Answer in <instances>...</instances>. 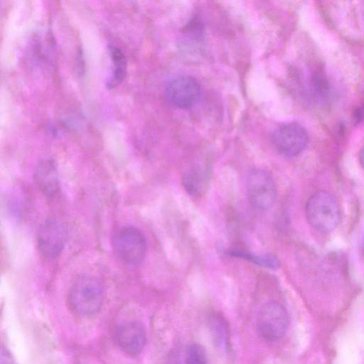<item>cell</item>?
<instances>
[{
  "label": "cell",
  "mask_w": 364,
  "mask_h": 364,
  "mask_svg": "<svg viewBox=\"0 0 364 364\" xmlns=\"http://www.w3.org/2000/svg\"><path fill=\"white\" fill-rule=\"evenodd\" d=\"M288 326V313L281 304L270 301L262 306L257 319V329L263 339L271 342L279 340L286 333Z\"/></svg>",
  "instance_id": "277c9868"
},
{
  "label": "cell",
  "mask_w": 364,
  "mask_h": 364,
  "mask_svg": "<svg viewBox=\"0 0 364 364\" xmlns=\"http://www.w3.org/2000/svg\"><path fill=\"white\" fill-rule=\"evenodd\" d=\"M352 119L355 124H359L364 120V104L360 105L355 109Z\"/></svg>",
  "instance_id": "ac0fdd59"
},
{
  "label": "cell",
  "mask_w": 364,
  "mask_h": 364,
  "mask_svg": "<svg viewBox=\"0 0 364 364\" xmlns=\"http://www.w3.org/2000/svg\"><path fill=\"white\" fill-rule=\"evenodd\" d=\"M229 254L235 257L245 258L257 264L271 269H277L279 265L278 259L272 255L258 256L257 255H253L252 253L240 250H231L229 252Z\"/></svg>",
  "instance_id": "4fadbf2b"
},
{
  "label": "cell",
  "mask_w": 364,
  "mask_h": 364,
  "mask_svg": "<svg viewBox=\"0 0 364 364\" xmlns=\"http://www.w3.org/2000/svg\"><path fill=\"white\" fill-rule=\"evenodd\" d=\"M205 177L196 171H188L183 177L185 188L190 194L195 195L200 191Z\"/></svg>",
  "instance_id": "9a60e30c"
},
{
  "label": "cell",
  "mask_w": 364,
  "mask_h": 364,
  "mask_svg": "<svg viewBox=\"0 0 364 364\" xmlns=\"http://www.w3.org/2000/svg\"><path fill=\"white\" fill-rule=\"evenodd\" d=\"M311 85L316 99L323 101L327 98L330 92L329 83L324 73L321 69L316 68L311 73Z\"/></svg>",
  "instance_id": "8fae6325"
},
{
  "label": "cell",
  "mask_w": 364,
  "mask_h": 364,
  "mask_svg": "<svg viewBox=\"0 0 364 364\" xmlns=\"http://www.w3.org/2000/svg\"><path fill=\"white\" fill-rule=\"evenodd\" d=\"M185 364H209L204 348L198 343L190 344L185 352Z\"/></svg>",
  "instance_id": "5bb4252c"
},
{
  "label": "cell",
  "mask_w": 364,
  "mask_h": 364,
  "mask_svg": "<svg viewBox=\"0 0 364 364\" xmlns=\"http://www.w3.org/2000/svg\"><path fill=\"white\" fill-rule=\"evenodd\" d=\"M0 364H16L10 352L4 347L1 348Z\"/></svg>",
  "instance_id": "e0dca14e"
},
{
  "label": "cell",
  "mask_w": 364,
  "mask_h": 364,
  "mask_svg": "<svg viewBox=\"0 0 364 364\" xmlns=\"http://www.w3.org/2000/svg\"><path fill=\"white\" fill-rule=\"evenodd\" d=\"M34 181L41 192L48 198L55 197L59 191V178L55 162L44 159L34 172Z\"/></svg>",
  "instance_id": "30bf717a"
},
{
  "label": "cell",
  "mask_w": 364,
  "mask_h": 364,
  "mask_svg": "<svg viewBox=\"0 0 364 364\" xmlns=\"http://www.w3.org/2000/svg\"><path fill=\"white\" fill-rule=\"evenodd\" d=\"M68 300L75 314L82 316L93 315L100 310L103 304L102 284L94 276H79L69 288Z\"/></svg>",
  "instance_id": "6da1fadb"
},
{
  "label": "cell",
  "mask_w": 364,
  "mask_h": 364,
  "mask_svg": "<svg viewBox=\"0 0 364 364\" xmlns=\"http://www.w3.org/2000/svg\"><path fill=\"white\" fill-rule=\"evenodd\" d=\"M200 96V87L196 80L189 75H178L171 79L165 87L167 102L178 109L194 106Z\"/></svg>",
  "instance_id": "52a82bcc"
},
{
  "label": "cell",
  "mask_w": 364,
  "mask_h": 364,
  "mask_svg": "<svg viewBox=\"0 0 364 364\" xmlns=\"http://www.w3.org/2000/svg\"><path fill=\"white\" fill-rule=\"evenodd\" d=\"M67 239V230L63 223L55 218L46 219L39 227L37 245L41 255L53 259L62 252Z\"/></svg>",
  "instance_id": "8992f818"
},
{
  "label": "cell",
  "mask_w": 364,
  "mask_h": 364,
  "mask_svg": "<svg viewBox=\"0 0 364 364\" xmlns=\"http://www.w3.org/2000/svg\"><path fill=\"white\" fill-rule=\"evenodd\" d=\"M111 58L114 65L111 82L120 83L126 75L127 61L123 52L117 47L110 49Z\"/></svg>",
  "instance_id": "7c38bea8"
},
{
  "label": "cell",
  "mask_w": 364,
  "mask_h": 364,
  "mask_svg": "<svg viewBox=\"0 0 364 364\" xmlns=\"http://www.w3.org/2000/svg\"><path fill=\"white\" fill-rule=\"evenodd\" d=\"M114 340L118 347L130 355H136L144 349L146 336L142 325L135 321H124L116 326Z\"/></svg>",
  "instance_id": "9c48e42d"
},
{
  "label": "cell",
  "mask_w": 364,
  "mask_h": 364,
  "mask_svg": "<svg viewBox=\"0 0 364 364\" xmlns=\"http://www.w3.org/2000/svg\"><path fill=\"white\" fill-rule=\"evenodd\" d=\"M247 192L252 206L261 210L269 209L277 196V188L273 177L266 170L252 169L247 176Z\"/></svg>",
  "instance_id": "5b68a950"
},
{
  "label": "cell",
  "mask_w": 364,
  "mask_h": 364,
  "mask_svg": "<svg viewBox=\"0 0 364 364\" xmlns=\"http://www.w3.org/2000/svg\"><path fill=\"white\" fill-rule=\"evenodd\" d=\"M211 321V328L213 331L214 332L213 336H215V338L218 341L220 346L222 344H225L226 343V338H227V329L225 327V325L224 323V321L220 319L219 317H214L213 318Z\"/></svg>",
  "instance_id": "2e32d148"
},
{
  "label": "cell",
  "mask_w": 364,
  "mask_h": 364,
  "mask_svg": "<svg viewBox=\"0 0 364 364\" xmlns=\"http://www.w3.org/2000/svg\"><path fill=\"white\" fill-rule=\"evenodd\" d=\"M359 161H360L361 166L364 169V145L361 148L360 154H359Z\"/></svg>",
  "instance_id": "d6986e66"
},
{
  "label": "cell",
  "mask_w": 364,
  "mask_h": 364,
  "mask_svg": "<svg viewBox=\"0 0 364 364\" xmlns=\"http://www.w3.org/2000/svg\"><path fill=\"white\" fill-rule=\"evenodd\" d=\"M112 247L120 261L129 266L141 263L146 252V239L143 233L134 227H123L115 232Z\"/></svg>",
  "instance_id": "3957f363"
},
{
  "label": "cell",
  "mask_w": 364,
  "mask_h": 364,
  "mask_svg": "<svg viewBox=\"0 0 364 364\" xmlns=\"http://www.w3.org/2000/svg\"><path fill=\"white\" fill-rule=\"evenodd\" d=\"M306 216L310 225L321 232H330L340 220V208L335 197L320 191L313 194L306 205Z\"/></svg>",
  "instance_id": "7a4b0ae2"
},
{
  "label": "cell",
  "mask_w": 364,
  "mask_h": 364,
  "mask_svg": "<svg viewBox=\"0 0 364 364\" xmlns=\"http://www.w3.org/2000/svg\"><path fill=\"white\" fill-rule=\"evenodd\" d=\"M272 141L281 154L293 157L305 149L309 141V135L304 127L291 122L279 127L273 134Z\"/></svg>",
  "instance_id": "ba28073f"
}]
</instances>
